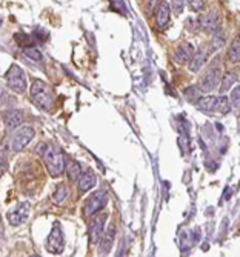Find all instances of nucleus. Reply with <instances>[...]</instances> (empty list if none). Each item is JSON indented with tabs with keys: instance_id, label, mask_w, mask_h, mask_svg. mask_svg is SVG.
I'll return each instance as SVG.
<instances>
[{
	"instance_id": "nucleus-27",
	"label": "nucleus",
	"mask_w": 240,
	"mask_h": 257,
	"mask_svg": "<svg viewBox=\"0 0 240 257\" xmlns=\"http://www.w3.org/2000/svg\"><path fill=\"white\" fill-rule=\"evenodd\" d=\"M229 103H231L234 108H238V88H234V89H232V94H231Z\"/></svg>"
},
{
	"instance_id": "nucleus-3",
	"label": "nucleus",
	"mask_w": 240,
	"mask_h": 257,
	"mask_svg": "<svg viewBox=\"0 0 240 257\" xmlns=\"http://www.w3.org/2000/svg\"><path fill=\"white\" fill-rule=\"evenodd\" d=\"M196 106L208 114L219 112V114H226L231 109L229 97L226 96H208V97H200L196 102Z\"/></svg>"
},
{
	"instance_id": "nucleus-2",
	"label": "nucleus",
	"mask_w": 240,
	"mask_h": 257,
	"mask_svg": "<svg viewBox=\"0 0 240 257\" xmlns=\"http://www.w3.org/2000/svg\"><path fill=\"white\" fill-rule=\"evenodd\" d=\"M31 97H33V102L42 108V109H46L50 111L54 105V92L51 89V86L42 82V80H36L33 82L31 85Z\"/></svg>"
},
{
	"instance_id": "nucleus-17",
	"label": "nucleus",
	"mask_w": 240,
	"mask_h": 257,
	"mask_svg": "<svg viewBox=\"0 0 240 257\" xmlns=\"http://www.w3.org/2000/svg\"><path fill=\"white\" fill-rule=\"evenodd\" d=\"M5 126L8 130H17V126H20L23 123V112L22 111H8L5 114Z\"/></svg>"
},
{
	"instance_id": "nucleus-5",
	"label": "nucleus",
	"mask_w": 240,
	"mask_h": 257,
	"mask_svg": "<svg viewBox=\"0 0 240 257\" xmlns=\"http://www.w3.org/2000/svg\"><path fill=\"white\" fill-rule=\"evenodd\" d=\"M106 203H108V193L105 190H97L86 199V202L83 205V213H85V216L92 217L94 214L100 213L106 206Z\"/></svg>"
},
{
	"instance_id": "nucleus-24",
	"label": "nucleus",
	"mask_w": 240,
	"mask_h": 257,
	"mask_svg": "<svg viewBox=\"0 0 240 257\" xmlns=\"http://www.w3.org/2000/svg\"><path fill=\"white\" fill-rule=\"evenodd\" d=\"M186 2H188L189 8L196 13H200L205 7V0H186Z\"/></svg>"
},
{
	"instance_id": "nucleus-23",
	"label": "nucleus",
	"mask_w": 240,
	"mask_h": 257,
	"mask_svg": "<svg viewBox=\"0 0 240 257\" xmlns=\"http://www.w3.org/2000/svg\"><path fill=\"white\" fill-rule=\"evenodd\" d=\"M23 54H25L27 57H30L31 60H34V62H42V53L37 50V48H34V46H27V48H23Z\"/></svg>"
},
{
	"instance_id": "nucleus-18",
	"label": "nucleus",
	"mask_w": 240,
	"mask_h": 257,
	"mask_svg": "<svg viewBox=\"0 0 240 257\" xmlns=\"http://www.w3.org/2000/svg\"><path fill=\"white\" fill-rule=\"evenodd\" d=\"M68 196H69V188H68V185H66V183H59V185H57V188H56V191L53 193L51 200H53V203H56V205H63V203L66 202Z\"/></svg>"
},
{
	"instance_id": "nucleus-28",
	"label": "nucleus",
	"mask_w": 240,
	"mask_h": 257,
	"mask_svg": "<svg viewBox=\"0 0 240 257\" xmlns=\"http://www.w3.org/2000/svg\"><path fill=\"white\" fill-rule=\"evenodd\" d=\"M157 4H160V2H157V0H150V2H148V11H150V13L156 11V5H157Z\"/></svg>"
},
{
	"instance_id": "nucleus-13",
	"label": "nucleus",
	"mask_w": 240,
	"mask_h": 257,
	"mask_svg": "<svg viewBox=\"0 0 240 257\" xmlns=\"http://www.w3.org/2000/svg\"><path fill=\"white\" fill-rule=\"evenodd\" d=\"M170 17H171V10H170V5L166 2H160L159 8L156 10V27L163 31L166 30L168 23H170Z\"/></svg>"
},
{
	"instance_id": "nucleus-10",
	"label": "nucleus",
	"mask_w": 240,
	"mask_h": 257,
	"mask_svg": "<svg viewBox=\"0 0 240 257\" xmlns=\"http://www.w3.org/2000/svg\"><path fill=\"white\" fill-rule=\"evenodd\" d=\"M108 219L106 213H97L92 216L91 225H89V242L91 243H99L103 231H105V222Z\"/></svg>"
},
{
	"instance_id": "nucleus-14",
	"label": "nucleus",
	"mask_w": 240,
	"mask_h": 257,
	"mask_svg": "<svg viewBox=\"0 0 240 257\" xmlns=\"http://www.w3.org/2000/svg\"><path fill=\"white\" fill-rule=\"evenodd\" d=\"M208 57H209V50H206V48H200L199 51H194L193 57H191V59H189V62H188L189 69H191V71H193V73L200 71L202 66L206 63Z\"/></svg>"
},
{
	"instance_id": "nucleus-16",
	"label": "nucleus",
	"mask_w": 240,
	"mask_h": 257,
	"mask_svg": "<svg viewBox=\"0 0 240 257\" xmlns=\"http://www.w3.org/2000/svg\"><path fill=\"white\" fill-rule=\"evenodd\" d=\"M193 54H194L193 45H191V43H182L177 48V51H176V63L183 65V63L189 62V59L193 57Z\"/></svg>"
},
{
	"instance_id": "nucleus-26",
	"label": "nucleus",
	"mask_w": 240,
	"mask_h": 257,
	"mask_svg": "<svg viewBox=\"0 0 240 257\" xmlns=\"http://www.w3.org/2000/svg\"><path fill=\"white\" fill-rule=\"evenodd\" d=\"M171 8H173V13L176 16H180L183 13V8H185L183 0H171Z\"/></svg>"
},
{
	"instance_id": "nucleus-20",
	"label": "nucleus",
	"mask_w": 240,
	"mask_h": 257,
	"mask_svg": "<svg viewBox=\"0 0 240 257\" xmlns=\"http://www.w3.org/2000/svg\"><path fill=\"white\" fill-rule=\"evenodd\" d=\"M228 60L232 65H237L240 60V42H238V36L232 40L231 46H229V51H228Z\"/></svg>"
},
{
	"instance_id": "nucleus-22",
	"label": "nucleus",
	"mask_w": 240,
	"mask_h": 257,
	"mask_svg": "<svg viewBox=\"0 0 240 257\" xmlns=\"http://www.w3.org/2000/svg\"><path fill=\"white\" fill-rule=\"evenodd\" d=\"M8 167V145L7 142H2L0 145V176L5 173Z\"/></svg>"
},
{
	"instance_id": "nucleus-19",
	"label": "nucleus",
	"mask_w": 240,
	"mask_h": 257,
	"mask_svg": "<svg viewBox=\"0 0 240 257\" xmlns=\"http://www.w3.org/2000/svg\"><path fill=\"white\" fill-rule=\"evenodd\" d=\"M238 80V73L237 71H229L226 73L222 79H220V86H219V91H220V94H225V92Z\"/></svg>"
},
{
	"instance_id": "nucleus-6",
	"label": "nucleus",
	"mask_w": 240,
	"mask_h": 257,
	"mask_svg": "<svg viewBox=\"0 0 240 257\" xmlns=\"http://www.w3.org/2000/svg\"><path fill=\"white\" fill-rule=\"evenodd\" d=\"M197 23L202 31H205L206 34H212V36L217 34L222 28V19H220L219 13H215V11L200 14L197 17Z\"/></svg>"
},
{
	"instance_id": "nucleus-9",
	"label": "nucleus",
	"mask_w": 240,
	"mask_h": 257,
	"mask_svg": "<svg viewBox=\"0 0 240 257\" xmlns=\"http://www.w3.org/2000/svg\"><path fill=\"white\" fill-rule=\"evenodd\" d=\"M65 248V239H63V231L59 223H56L50 232V236L46 239V249L51 254H60Z\"/></svg>"
},
{
	"instance_id": "nucleus-8",
	"label": "nucleus",
	"mask_w": 240,
	"mask_h": 257,
	"mask_svg": "<svg viewBox=\"0 0 240 257\" xmlns=\"http://www.w3.org/2000/svg\"><path fill=\"white\" fill-rule=\"evenodd\" d=\"M34 134L36 133H34V130L31 126H22V128H19L14 133L13 139H11V150L14 153L22 151L34 139Z\"/></svg>"
},
{
	"instance_id": "nucleus-11",
	"label": "nucleus",
	"mask_w": 240,
	"mask_h": 257,
	"mask_svg": "<svg viewBox=\"0 0 240 257\" xmlns=\"http://www.w3.org/2000/svg\"><path fill=\"white\" fill-rule=\"evenodd\" d=\"M30 209H31V206H30L28 202L19 203L16 208H13V209H10V211H8V214H7L8 222L11 225H20L23 222H27L28 217H30Z\"/></svg>"
},
{
	"instance_id": "nucleus-1",
	"label": "nucleus",
	"mask_w": 240,
	"mask_h": 257,
	"mask_svg": "<svg viewBox=\"0 0 240 257\" xmlns=\"http://www.w3.org/2000/svg\"><path fill=\"white\" fill-rule=\"evenodd\" d=\"M36 151L45 162L48 173H50L53 177H59L63 174L66 160H65V156L60 151V148L50 145V144H39Z\"/></svg>"
},
{
	"instance_id": "nucleus-15",
	"label": "nucleus",
	"mask_w": 240,
	"mask_h": 257,
	"mask_svg": "<svg viewBox=\"0 0 240 257\" xmlns=\"http://www.w3.org/2000/svg\"><path fill=\"white\" fill-rule=\"evenodd\" d=\"M97 185V177H95V173H92L91 170L86 173H82L80 177L77 179V186H79V193H86L91 188Z\"/></svg>"
},
{
	"instance_id": "nucleus-7",
	"label": "nucleus",
	"mask_w": 240,
	"mask_h": 257,
	"mask_svg": "<svg viewBox=\"0 0 240 257\" xmlns=\"http://www.w3.org/2000/svg\"><path fill=\"white\" fill-rule=\"evenodd\" d=\"M7 85L14 91V92H22L27 91V77H25V73H23V69L17 65H13L8 73H7Z\"/></svg>"
},
{
	"instance_id": "nucleus-4",
	"label": "nucleus",
	"mask_w": 240,
	"mask_h": 257,
	"mask_svg": "<svg viewBox=\"0 0 240 257\" xmlns=\"http://www.w3.org/2000/svg\"><path fill=\"white\" fill-rule=\"evenodd\" d=\"M222 74H223V71H222L220 63L211 65L206 69V73L202 76V79H200V82L197 85V89L200 92H211V91H214L215 88L219 86V83H220Z\"/></svg>"
},
{
	"instance_id": "nucleus-21",
	"label": "nucleus",
	"mask_w": 240,
	"mask_h": 257,
	"mask_svg": "<svg viewBox=\"0 0 240 257\" xmlns=\"http://www.w3.org/2000/svg\"><path fill=\"white\" fill-rule=\"evenodd\" d=\"M66 173H68V177H69L71 180L77 182V179H79L80 174H82V167H80V163L76 162V160H69V162H68V165H66Z\"/></svg>"
},
{
	"instance_id": "nucleus-25",
	"label": "nucleus",
	"mask_w": 240,
	"mask_h": 257,
	"mask_svg": "<svg viewBox=\"0 0 240 257\" xmlns=\"http://www.w3.org/2000/svg\"><path fill=\"white\" fill-rule=\"evenodd\" d=\"M185 96H186V100H188V102H197V99H200V91H199L197 88L191 89V91L186 89Z\"/></svg>"
},
{
	"instance_id": "nucleus-12",
	"label": "nucleus",
	"mask_w": 240,
	"mask_h": 257,
	"mask_svg": "<svg viewBox=\"0 0 240 257\" xmlns=\"http://www.w3.org/2000/svg\"><path fill=\"white\" fill-rule=\"evenodd\" d=\"M114 239H115V225H108V228L103 231V234L100 237V248H99V254L100 255H106L109 254L112 245H114Z\"/></svg>"
}]
</instances>
